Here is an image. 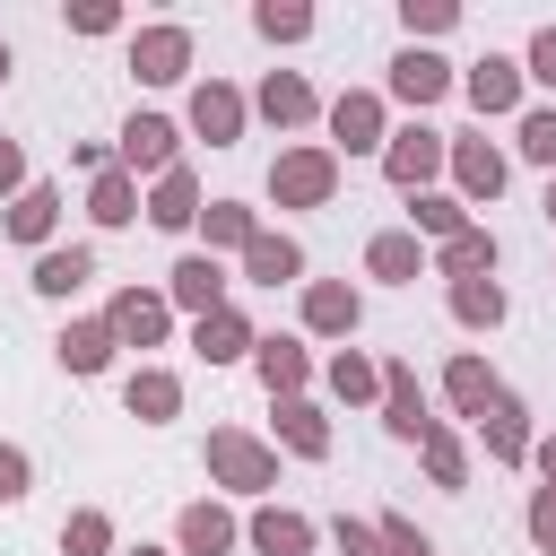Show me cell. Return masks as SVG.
Wrapping results in <instances>:
<instances>
[{"label":"cell","instance_id":"8","mask_svg":"<svg viewBox=\"0 0 556 556\" xmlns=\"http://www.w3.org/2000/svg\"><path fill=\"white\" fill-rule=\"evenodd\" d=\"M165 287H174V304H191V313H217V304H226V269H217L208 252L174 261V278H165Z\"/></svg>","mask_w":556,"mask_h":556},{"label":"cell","instance_id":"12","mask_svg":"<svg viewBox=\"0 0 556 556\" xmlns=\"http://www.w3.org/2000/svg\"><path fill=\"white\" fill-rule=\"evenodd\" d=\"M191 339H200V356H208V365H235V356L252 348V321H243L235 304H217V313H200V330H191Z\"/></svg>","mask_w":556,"mask_h":556},{"label":"cell","instance_id":"45","mask_svg":"<svg viewBox=\"0 0 556 556\" xmlns=\"http://www.w3.org/2000/svg\"><path fill=\"white\" fill-rule=\"evenodd\" d=\"M339 547H348V556H382V530H365V521H339Z\"/></svg>","mask_w":556,"mask_h":556},{"label":"cell","instance_id":"5","mask_svg":"<svg viewBox=\"0 0 556 556\" xmlns=\"http://www.w3.org/2000/svg\"><path fill=\"white\" fill-rule=\"evenodd\" d=\"M182 61H191V35H182V26H148V35L130 43V70H139L148 87H174Z\"/></svg>","mask_w":556,"mask_h":556},{"label":"cell","instance_id":"16","mask_svg":"<svg viewBox=\"0 0 556 556\" xmlns=\"http://www.w3.org/2000/svg\"><path fill=\"white\" fill-rule=\"evenodd\" d=\"M365 269L408 287V278H426V243H417V235H374V243H365Z\"/></svg>","mask_w":556,"mask_h":556},{"label":"cell","instance_id":"43","mask_svg":"<svg viewBox=\"0 0 556 556\" xmlns=\"http://www.w3.org/2000/svg\"><path fill=\"white\" fill-rule=\"evenodd\" d=\"M17 495H26V452L0 443V504H17Z\"/></svg>","mask_w":556,"mask_h":556},{"label":"cell","instance_id":"30","mask_svg":"<svg viewBox=\"0 0 556 556\" xmlns=\"http://www.w3.org/2000/svg\"><path fill=\"white\" fill-rule=\"evenodd\" d=\"M261 113H269L278 130H287V122H313V87H304V78H269V87H261Z\"/></svg>","mask_w":556,"mask_h":556},{"label":"cell","instance_id":"24","mask_svg":"<svg viewBox=\"0 0 556 556\" xmlns=\"http://www.w3.org/2000/svg\"><path fill=\"white\" fill-rule=\"evenodd\" d=\"M452 313H460L469 330H495V321H504V287H495V278H460V287H452Z\"/></svg>","mask_w":556,"mask_h":556},{"label":"cell","instance_id":"15","mask_svg":"<svg viewBox=\"0 0 556 556\" xmlns=\"http://www.w3.org/2000/svg\"><path fill=\"white\" fill-rule=\"evenodd\" d=\"M452 174H460L469 200H495V191H504V156H495L486 139H460V148H452Z\"/></svg>","mask_w":556,"mask_h":556},{"label":"cell","instance_id":"4","mask_svg":"<svg viewBox=\"0 0 556 556\" xmlns=\"http://www.w3.org/2000/svg\"><path fill=\"white\" fill-rule=\"evenodd\" d=\"M382 426H391L400 443H426V434H434V417H426V400H417V374H408V365H382Z\"/></svg>","mask_w":556,"mask_h":556},{"label":"cell","instance_id":"22","mask_svg":"<svg viewBox=\"0 0 556 556\" xmlns=\"http://www.w3.org/2000/svg\"><path fill=\"white\" fill-rule=\"evenodd\" d=\"M52 217H61V200H52L43 182H26V191H17V208H9V235H17V243H43V235H52Z\"/></svg>","mask_w":556,"mask_h":556},{"label":"cell","instance_id":"42","mask_svg":"<svg viewBox=\"0 0 556 556\" xmlns=\"http://www.w3.org/2000/svg\"><path fill=\"white\" fill-rule=\"evenodd\" d=\"M443 26H452L443 0H408V35H443Z\"/></svg>","mask_w":556,"mask_h":556},{"label":"cell","instance_id":"13","mask_svg":"<svg viewBox=\"0 0 556 556\" xmlns=\"http://www.w3.org/2000/svg\"><path fill=\"white\" fill-rule=\"evenodd\" d=\"M478 426H486V452H495V460H521V452H530V426H521V400H513V391H495V400L478 408Z\"/></svg>","mask_w":556,"mask_h":556},{"label":"cell","instance_id":"20","mask_svg":"<svg viewBox=\"0 0 556 556\" xmlns=\"http://www.w3.org/2000/svg\"><path fill=\"white\" fill-rule=\"evenodd\" d=\"M278 434H287V452H304V460L330 452V426H321V408H304V400H278Z\"/></svg>","mask_w":556,"mask_h":556},{"label":"cell","instance_id":"18","mask_svg":"<svg viewBox=\"0 0 556 556\" xmlns=\"http://www.w3.org/2000/svg\"><path fill=\"white\" fill-rule=\"evenodd\" d=\"M243 269H252L261 287H278V278H295V269H304V252H295L287 235H252V243H243Z\"/></svg>","mask_w":556,"mask_h":556},{"label":"cell","instance_id":"10","mask_svg":"<svg viewBox=\"0 0 556 556\" xmlns=\"http://www.w3.org/2000/svg\"><path fill=\"white\" fill-rule=\"evenodd\" d=\"M443 87H452V70H443L434 52H400V61H391V96H400V104H434Z\"/></svg>","mask_w":556,"mask_h":556},{"label":"cell","instance_id":"35","mask_svg":"<svg viewBox=\"0 0 556 556\" xmlns=\"http://www.w3.org/2000/svg\"><path fill=\"white\" fill-rule=\"evenodd\" d=\"M330 391H339V400H365V391H382V374H374L365 356H330Z\"/></svg>","mask_w":556,"mask_h":556},{"label":"cell","instance_id":"38","mask_svg":"<svg viewBox=\"0 0 556 556\" xmlns=\"http://www.w3.org/2000/svg\"><path fill=\"white\" fill-rule=\"evenodd\" d=\"M521 156L556 165V113H521Z\"/></svg>","mask_w":556,"mask_h":556},{"label":"cell","instance_id":"31","mask_svg":"<svg viewBox=\"0 0 556 556\" xmlns=\"http://www.w3.org/2000/svg\"><path fill=\"white\" fill-rule=\"evenodd\" d=\"M443 391H452V400H460V408H469V417H478V408H486V400H495V374H486V365H478V356H452V374H443Z\"/></svg>","mask_w":556,"mask_h":556},{"label":"cell","instance_id":"23","mask_svg":"<svg viewBox=\"0 0 556 556\" xmlns=\"http://www.w3.org/2000/svg\"><path fill=\"white\" fill-rule=\"evenodd\" d=\"M87 278H96V261H87L78 243H70V252H43V261H35V287H43V295H78Z\"/></svg>","mask_w":556,"mask_h":556},{"label":"cell","instance_id":"49","mask_svg":"<svg viewBox=\"0 0 556 556\" xmlns=\"http://www.w3.org/2000/svg\"><path fill=\"white\" fill-rule=\"evenodd\" d=\"M0 78H9V43H0Z\"/></svg>","mask_w":556,"mask_h":556},{"label":"cell","instance_id":"44","mask_svg":"<svg viewBox=\"0 0 556 556\" xmlns=\"http://www.w3.org/2000/svg\"><path fill=\"white\" fill-rule=\"evenodd\" d=\"M70 26H78V35H113V26H122V17H113V9H104V0H87V9H70Z\"/></svg>","mask_w":556,"mask_h":556},{"label":"cell","instance_id":"6","mask_svg":"<svg viewBox=\"0 0 556 556\" xmlns=\"http://www.w3.org/2000/svg\"><path fill=\"white\" fill-rule=\"evenodd\" d=\"M122 165H130V174H174V122H165V113H139V122L122 130Z\"/></svg>","mask_w":556,"mask_h":556},{"label":"cell","instance_id":"46","mask_svg":"<svg viewBox=\"0 0 556 556\" xmlns=\"http://www.w3.org/2000/svg\"><path fill=\"white\" fill-rule=\"evenodd\" d=\"M382 556H426V539L408 521H382Z\"/></svg>","mask_w":556,"mask_h":556},{"label":"cell","instance_id":"28","mask_svg":"<svg viewBox=\"0 0 556 556\" xmlns=\"http://www.w3.org/2000/svg\"><path fill=\"white\" fill-rule=\"evenodd\" d=\"M443 269H452V287H460V278H486V269H495V243H486L478 226H460V235L443 243Z\"/></svg>","mask_w":556,"mask_h":556},{"label":"cell","instance_id":"1","mask_svg":"<svg viewBox=\"0 0 556 556\" xmlns=\"http://www.w3.org/2000/svg\"><path fill=\"white\" fill-rule=\"evenodd\" d=\"M208 469H217L235 495L278 486V452H269V443H252V434H235V426H217V434H208Z\"/></svg>","mask_w":556,"mask_h":556},{"label":"cell","instance_id":"2","mask_svg":"<svg viewBox=\"0 0 556 556\" xmlns=\"http://www.w3.org/2000/svg\"><path fill=\"white\" fill-rule=\"evenodd\" d=\"M330 182H339V156H330V148H287L278 174H269V191H278L287 208H321Z\"/></svg>","mask_w":556,"mask_h":556},{"label":"cell","instance_id":"50","mask_svg":"<svg viewBox=\"0 0 556 556\" xmlns=\"http://www.w3.org/2000/svg\"><path fill=\"white\" fill-rule=\"evenodd\" d=\"M547 217H556V182H547Z\"/></svg>","mask_w":556,"mask_h":556},{"label":"cell","instance_id":"19","mask_svg":"<svg viewBox=\"0 0 556 556\" xmlns=\"http://www.w3.org/2000/svg\"><path fill=\"white\" fill-rule=\"evenodd\" d=\"M104 356H113V330L104 321H70L61 330V365L70 374H104Z\"/></svg>","mask_w":556,"mask_h":556},{"label":"cell","instance_id":"37","mask_svg":"<svg viewBox=\"0 0 556 556\" xmlns=\"http://www.w3.org/2000/svg\"><path fill=\"white\" fill-rule=\"evenodd\" d=\"M426 469H434V486H460V478H469V460H460L452 434H426Z\"/></svg>","mask_w":556,"mask_h":556},{"label":"cell","instance_id":"14","mask_svg":"<svg viewBox=\"0 0 556 556\" xmlns=\"http://www.w3.org/2000/svg\"><path fill=\"white\" fill-rule=\"evenodd\" d=\"M469 104H478V113H513V104H521V70L486 52V61L469 70Z\"/></svg>","mask_w":556,"mask_h":556},{"label":"cell","instance_id":"47","mask_svg":"<svg viewBox=\"0 0 556 556\" xmlns=\"http://www.w3.org/2000/svg\"><path fill=\"white\" fill-rule=\"evenodd\" d=\"M0 191H26V156H17L9 139H0Z\"/></svg>","mask_w":556,"mask_h":556},{"label":"cell","instance_id":"7","mask_svg":"<svg viewBox=\"0 0 556 556\" xmlns=\"http://www.w3.org/2000/svg\"><path fill=\"white\" fill-rule=\"evenodd\" d=\"M191 130H200V139H208V148H226V139H235V130H243V96H235V87H217V78H208V87H200V96H191Z\"/></svg>","mask_w":556,"mask_h":556},{"label":"cell","instance_id":"26","mask_svg":"<svg viewBox=\"0 0 556 556\" xmlns=\"http://www.w3.org/2000/svg\"><path fill=\"white\" fill-rule=\"evenodd\" d=\"M130 217H139V191H130L122 165H104L96 174V226H130Z\"/></svg>","mask_w":556,"mask_h":556},{"label":"cell","instance_id":"41","mask_svg":"<svg viewBox=\"0 0 556 556\" xmlns=\"http://www.w3.org/2000/svg\"><path fill=\"white\" fill-rule=\"evenodd\" d=\"M521 78L556 87V26H539V35H530V70H521Z\"/></svg>","mask_w":556,"mask_h":556},{"label":"cell","instance_id":"36","mask_svg":"<svg viewBox=\"0 0 556 556\" xmlns=\"http://www.w3.org/2000/svg\"><path fill=\"white\" fill-rule=\"evenodd\" d=\"M252 26H261V35H278V43H295V35L313 26V9H278V0H261V9H252Z\"/></svg>","mask_w":556,"mask_h":556},{"label":"cell","instance_id":"34","mask_svg":"<svg viewBox=\"0 0 556 556\" xmlns=\"http://www.w3.org/2000/svg\"><path fill=\"white\" fill-rule=\"evenodd\" d=\"M208 217V243H252L261 226H252V208H235V200H217V208H200Z\"/></svg>","mask_w":556,"mask_h":556},{"label":"cell","instance_id":"48","mask_svg":"<svg viewBox=\"0 0 556 556\" xmlns=\"http://www.w3.org/2000/svg\"><path fill=\"white\" fill-rule=\"evenodd\" d=\"M539 469H547V478H556V443H539Z\"/></svg>","mask_w":556,"mask_h":556},{"label":"cell","instance_id":"21","mask_svg":"<svg viewBox=\"0 0 556 556\" xmlns=\"http://www.w3.org/2000/svg\"><path fill=\"white\" fill-rule=\"evenodd\" d=\"M226 547H235V521L217 504H191L182 513V556H226Z\"/></svg>","mask_w":556,"mask_h":556},{"label":"cell","instance_id":"25","mask_svg":"<svg viewBox=\"0 0 556 556\" xmlns=\"http://www.w3.org/2000/svg\"><path fill=\"white\" fill-rule=\"evenodd\" d=\"M174 408H182V382H174V374H130V417L165 426Z\"/></svg>","mask_w":556,"mask_h":556},{"label":"cell","instance_id":"32","mask_svg":"<svg viewBox=\"0 0 556 556\" xmlns=\"http://www.w3.org/2000/svg\"><path fill=\"white\" fill-rule=\"evenodd\" d=\"M304 321H313V330H356V295H348V287H313V295H304Z\"/></svg>","mask_w":556,"mask_h":556},{"label":"cell","instance_id":"11","mask_svg":"<svg viewBox=\"0 0 556 556\" xmlns=\"http://www.w3.org/2000/svg\"><path fill=\"white\" fill-rule=\"evenodd\" d=\"M330 130H339L348 156H365V148H382V104H374V96H339V104H330Z\"/></svg>","mask_w":556,"mask_h":556},{"label":"cell","instance_id":"3","mask_svg":"<svg viewBox=\"0 0 556 556\" xmlns=\"http://www.w3.org/2000/svg\"><path fill=\"white\" fill-rule=\"evenodd\" d=\"M443 156H452V148H443V130H426V122H417V130H400V139L382 148V174H391L400 191H417V182H426Z\"/></svg>","mask_w":556,"mask_h":556},{"label":"cell","instance_id":"29","mask_svg":"<svg viewBox=\"0 0 556 556\" xmlns=\"http://www.w3.org/2000/svg\"><path fill=\"white\" fill-rule=\"evenodd\" d=\"M252 356H261V382L269 391H295L304 382V348L295 339H252Z\"/></svg>","mask_w":556,"mask_h":556},{"label":"cell","instance_id":"9","mask_svg":"<svg viewBox=\"0 0 556 556\" xmlns=\"http://www.w3.org/2000/svg\"><path fill=\"white\" fill-rule=\"evenodd\" d=\"M104 330H113V339H130V348H156V339H165V304L130 287V295H113V313H104Z\"/></svg>","mask_w":556,"mask_h":556},{"label":"cell","instance_id":"17","mask_svg":"<svg viewBox=\"0 0 556 556\" xmlns=\"http://www.w3.org/2000/svg\"><path fill=\"white\" fill-rule=\"evenodd\" d=\"M252 547L261 556H313V521L304 513H252Z\"/></svg>","mask_w":556,"mask_h":556},{"label":"cell","instance_id":"33","mask_svg":"<svg viewBox=\"0 0 556 556\" xmlns=\"http://www.w3.org/2000/svg\"><path fill=\"white\" fill-rule=\"evenodd\" d=\"M61 547H70V556H104V547H113V521H104V513H70V521H61Z\"/></svg>","mask_w":556,"mask_h":556},{"label":"cell","instance_id":"51","mask_svg":"<svg viewBox=\"0 0 556 556\" xmlns=\"http://www.w3.org/2000/svg\"><path fill=\"white\" fill-rule=\"evenodd\" d=\"M130 556H156V547H130Z\"/></svg>","mask_w":556,"mask_h":556},{"label":"cell","instance_id":"27","mask_svg":"<svg viewBox=\"0 0 556 556\" xmlns=\"http://www.w3.org/2000/svg\"><path fill=\"white\" fill-rule=\"evenodd\" d=\"M148 217H156V226H191V217H200V191H191V174H182V165H174V174L156 182V200H148Z\"/></svg>","mask_w":556,"mask_h":556},{"label":"cell","instance_id":"40","mask_svg":"<svg viewBox=\"0 0 556 556\" xmlns=\"http://www.w3.org/2000/svg\"><path fill=\"white\" fill-rule=\"evenodd\" d=\"M530 539L556 556V486H539V495H530Z\"/></svg>","mask_w":556,"mask_h":556},{"label":"cell","instance_id":"39","mask_svg":"<svg viewBox=\"0 0 556 556\" xmlns=\"http://www.w3.org/2000/svg\"><path fill=\"white\" fill-rule=\"evenodd\" d=\"M417 226H426V235H443V243H452V235H460V226H469V217H460V200H417Z\"/></svg>","mask_w":556,"mask_h":556}]
</instances>
